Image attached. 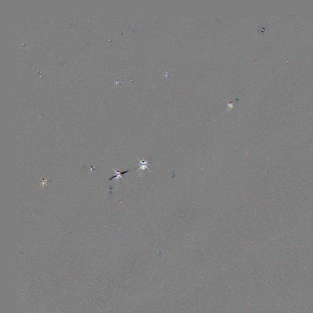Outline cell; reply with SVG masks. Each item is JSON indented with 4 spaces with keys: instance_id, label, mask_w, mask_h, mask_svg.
<instances>
[{
    "instance_id": "obj_1",
    "label": "cell",
    "mask_w": 313,
    "mask_h": 313,
    "mask_svg": "<svg viewBox=\"0 0 313 313\" xmlns=\"http://www.w3.org/2000/svg\"><path fill=\"white\" fill-rule=\"evenodd\" d=\"M136 159L138 160V161L139 162V169L137 170L136 172H138L139 171H144L146 169H148V171H149L150 172H152V171L149 169V168H148V166H149V160H143V161H142L141 160L139 159L137 157V156H136Z\"/></svg>"
},
{
    "instance_id": "obj_2",
    "label": "cell",
    "mask_w": 313,
    "mask_h": 313,
    "mask_svg": "<svg viewBox=\"0 0 313 313\" xmlns=\"http://www.w3.org/2000/svg\"><path fill=\"white\" fill-rule=\"evenodd\" d=\"M113 170L114 171V172H115V174H116V175H115L114 176H113V177H110V178L108 179L109 181H111V180H113L114 179H115V178H116L117 179H119L120 178V179H123V180H124V179H123V177H122V175H123V174H124L127 173L128 172H129L130 171H131L130 169H129V170H127V171H123V172H120V171H119L115 170V169H113Z\"/></svg>"
}]
</instances>
